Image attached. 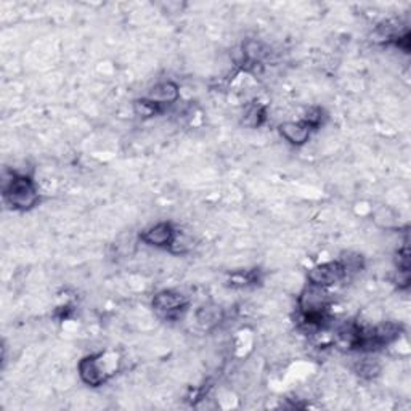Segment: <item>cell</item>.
I'll use <instances>...</instances> for the list:
<instances>
[{
  "label": "cell",
  "mask_w": 411,
  "mask_h": 411,
  "mask_svg": "<svg viewBox=\"0 0 411 411\" xmlns=\"http://www.w3.org/2000/svg\"><path fill=\"white\" fill-rule=\"evenodd\" d=\"M153 309L164 318L176 320L188 309V299L173 289H164V291L154 294Z\"/></svg>",
  "instance_id": "3"
},
{
  "label": "cell",
  "mask_w": 411,
  "mask_h": 411,
  "mask_svg": "<svg viewBox=\"0 0 411 411\" xmlns=\"http://www.w3.org/2000/svg\"><path fill=\"white\" fill-rule=\"evenodd\" d=\"M147 98L154 102L156 105L166 108L178 102V98H180V90H178V85L176 82L167 80V82L156 84L153 89L149 90Z\"/></svg>",
  "instance_id": "7"
},
{
  "label": "cell",
  "mask_w": 411,
  "mask_h": 411,
  "mask_svg": "<svg viewBox=\"0 0 411 411\" xmlns=\"http://www.w3.org/2000/svg\"><path fill=\"white\" fill-rule=\"evenodd\" d=\"M278 132L293 147H304L310 140L314 129L304 121H286V123L278 125Z\"/></svg>",
  "instance_id": "6"
},
{
  "label": "cell",
  "mask_w": 411,
  "mask_h": 411,
  "mask_svg": "<svg viewBox=\"0 0 411 411\" xmlns=\"http://www.w3.org/2000/svg\"><path fill=\"white\" fill-rule=\"evenodd\" d=\"M265 121V109L260 105H254L247 109L246 113V123L249 125L259 127Z\"/></svg>",
  "instance_id": "13"
},
{
  "label": "cell",
  "mask_w": 411,
  "mask_h": 411,
  "mask_svg": "<svg viewBox=\"0 0 411 411\" xmlns=\"http://www.w3.org/2000/svg\"><path fill=\"white\" fill-rule=\"evenodd\" d=\"M267 55V50L260 42L257 40H247V42L243 44V56H245V60L247 63H252V65H256V63H260Z\"/></svg>",
  "instance_id": "10"
},
{
  "label": "cell",
  "mask_w": 411,
  "mask_h": 411,
  "mask_svg": "<svg viewBox=\"0 0 411 411\" xmlns=\"http://www.w3.org/2000/svg\"><path fill=\"white\" fill-rule=\"evenodd\" d=\"M339 262L343 264V267H344L347 275L357 274V271H360L364 267L363 257L357 252H344Z\"/></svg>",
  "instance_id": "12"
},
{
  "label": "cell",
  "mask_w": 411,
  "mask_h": 411,
  "mask_svg": "<svg viewBox=\"0 0 411 411\" xmlns=\"http://www.w3.org/2000/svg\"><path fill=\"white\" fill-rule=\"evenodd\" d=\"M4 201L13 211H31L39 204L40 195L36 182L25 173L13 172L2 183Z\"/></svg>",
  "instance_id": "1"
},
{
  "label": "cell",
  "mask_w": 411,
  "mask_h": 411,
  "mask_svg": "<svg viewBox=\"0 0 411 411\" xmlns=\"http://www.w3.org/2000/svg\"><path fill=\"white\" fill-rule=\"evenodd\" d=\"M347 276L345 270L343 267V264L339 260L336 262H325V264H318L315 267H312L307 274V280L312 285L321 286V288H331L334 285H338Z\"/></svg>",
  "instance_id": "4"
},
{
  "label": "cell",
  "mask_w": 411,
  "mask_h": 411,
  "mask_svg": "<svg viewBox=\"0 0 411 411\" xmlns=\"http://www.w3.org/2000/svg\"><path fill=\"white\" fill-rule=\"evenodd\" d=\"M119 357L114 352H100L87 355L78 364V372L82 383L90 387L103 386L118 372Z\"/></svg>",
  "instance_id": "2"
},
{
  "label": "cell",
  "mask_w": 411,
  "mask_h": 411,
  "mask_svg": "<svg viewBox=\"0 0 411 411\" xmlns=\"http://www.w3.org/2000/svg\"><path fill=\"white\" fill-rule=\"evenodd\" d=\"M134 109H135V114L140 116V118H153V116L164 111L163 106L156 105L154 102L148 100V98H142V100H137L134 103Z\"/></svg>",
  "instance_id": "11"
},
{
  "label": "cell",
  "mask_w": 411,
  "mask_h": 411,
  "mask_svg": "<svg viewBox=\"0 0 411 411\" xmlns=\"http://www.w3.org/2000/svg\"><path fill=\"white\" fill-rule=\"evenodd\" d=\"M195 318L202 329H214L222 323L223 310L216 304H206L196 310Z\"/></svg>",
  "instance_id": "8"
},
{
  "label": "cell",
  "mask_w": 411,
  "mask_h": 411,
  "mask_svg": "<svg viewBox=\"0 0 411 411\" xmlns=\"http://www.w3.org/2000/svg\"><path fill=\"white\" fill-rule=\"evenodd\" d=\"M374 223L378 225L379 228L384 230H392L397 228L400 225V219H398V214L392 209L389 206H381L373 214Z\"/></svg>",
  "instance_id": "9"
},
{
  "label": "cell",
  "mask_w": 411,
  "mask_h": 411,
  "mask_svg": "<svg viewBox=\"0 0 411 411\" xmlns=\"http://www.w3.org/2000/svg\"><path fill=\"white\" fill-rule=\"evenodd\" d=\"M178 228L173 227L171 222H158L152 227L145 228L140 233V241L148 246L161 247V249H172L173 243L177 240Z\"/></svg>",
  "instance_id": "5"
}]
</instances>
